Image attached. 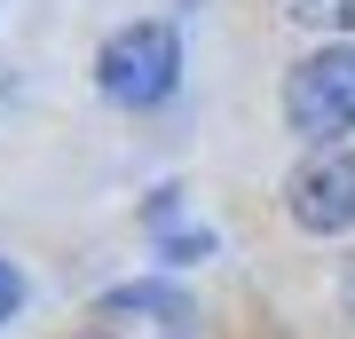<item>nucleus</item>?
Segmentation results:
<instances>
[{"mask_svg":"<svg viewBox=\"0 0 355 339\" xmlns=\"http://www.w3.org/2000/svg\"><path fill=\"white\" fill-rule=\"evenodd\" d=\"M174 79H182V40H174V24H127V32L103 40V55H95V87L111 95V103H127V111L166 103Z\"/></svg>","mask_w":355,"mask_h":339,"instance_id":"1","label":"nucleus"},{"mask_svg":"<svg viewBox=\"0 0 355 339\" xmlns=\"http://www.w3.org/2000/svg\"><path fill=\"white\" fill-rule=\"evenodd\" d=\"M284 119H292V134H308V142H340L355 134V48H316L292 71V87H284Z\"/></svg>","mask_w":355,"mask_h":339,"instance_id":"2","label":"nucleus"},{"mask_svg":"<svg viewBox=\"0 0 355 339\" xmlns=\"http://www.w3.org/2000/svg\"><path fill=\"white\" fill-rule=\"evenodd\" d=\"M292 221L308 229V237H340V229H355V150H324L316 166H300L284 189Z\"/></svg>","mask_w":355,"mask_h":339,"instance_id":"3","label":"nucleus"},{"mask_svg":"<svg viewBox=\"0 0 355 339\" xmlns=\"http://www.w3.org/2000/svg\"><path fill=\"white\" fill-rule=\"evenodd\" d=\"M103 308H135V315H190V308H182V292H166V284H135V292H111Z\"/></svg>","mask_w":355,"mask_h":339,"instance_id":"4","label":"nucleus"},{"mask_svg":"<svg viewBox=\"0 0 355 339\" xmlns=\"http://www.w3.org/2000/svg\"><path fill=\"white\" fill-rule=\"evenodd\" d=\"M300 24H324V32H355V0H292Z\"/></svg>","mask_w":355,"mask_h":339,"instance_id":"5","label":"nucleus"},{"mask_svg":"<svg viewBox=\"0 0 355 339\" xmlns=\"http://www.w3.org/2000/svg\"><path fill=\"white\" fill-rule=\"evenodd\" d=\"M16 308H24V277H16V268L8 261H0V324H8V315Z\"/></svg>","mask_w":355,"mask_h":339,"instance_id":"6","label":"nucleus"},{"mask_svg":"<svg viewBox=\"0 0 355 339\" xmlns=\"http://www.w3.org/2000/svg\"><path fill=\"white\" fill-rule=\"evenodd\" d=\"M340 300H347V308H355V261H347V284H340Z\"/></svg>","mask_w":355,"mask_h":339,"instance_id":"7","label":"nucleus"}]
</instances>
